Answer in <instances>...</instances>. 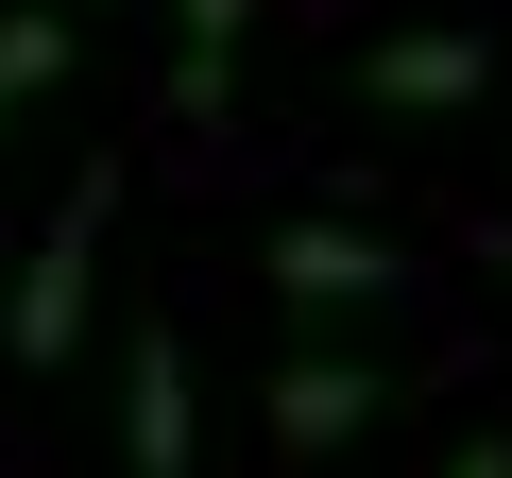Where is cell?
I'll return each instance as SVG.
<instances>
[{"label": "cell", "instance_id": "obj_1", "mask_svg": "<svg viewBox=\"0 0 512 478\" xmlns=\"http://www.w3.org/2000/svg\"><path fill=\"white\" fill-rule=\"evenodd\" d=\"M86 274H103V188H69V205H52V239H35L18 308H0V342H18V376H52V359L86 342Z\"/></svg>", "mask_w": 512, "mask_h": 478}, {"label": "cell", "instance_id": "obj_2", "mask_svg": "<svg viewBox=\"0 0 512 478\" xmlns=\"http://www.w3.org/2000/svg\"><path fill=\"white\" fill-rule=\"evenodd\" d=\"M478 86H495V35H478V18H427V35H376V52H359V103H376V120H461Z\"/></svg>", "mask_w": 512, "mask_h": 478}, {"label": "cell", "instance_id": "obj_3", "mask_svg": "<svg viewBox=\"0 0 512 478\" xmlns=\"http://www.w3.org/2000/svg\"><path fill=\"white\" fill-rule=\"evenodd\" d=\"M376 410H393V359H359V342H308V359H274V444H291V461L359 444Z\"/></svg>", "mask_w": 512, "mask_h": 478}, {"label": "cell", "instance_id": "obj_4", "mask_svg": "<svg viewBox=\"0 0 512 478\" xmlns=\"http://www.w3.org/2000/svg\"><path fill=\"white\" fill-rule=\"evenodd\" d=\"M120 461L188 478V325L171 308H137V342H120Z\"/></svg>", "mask_w": 512, "mask_h": 478}, {"label": "cell", "instance_id": "obj_5", "mask_svg": "<svg viewBox=\"0 0 512 478\" xmlns=\"http://www.w3.org/2000/svg\"><path fill=\"white\" fill-rule=\"evenodd\" d=\"M256 274H274L291 308H393V239H359V222H274Z\"/></svg>", "mask_w": 512, "mask_h": 478}, {"label": "cell", "instance_id": "obj_6", "mask_svg": "<svg viewBox=\"0 0 512 478\" xmlns=\"http://www.w3.org/2000/svg\"><path fill=\"white\" fill-rule=\"evenodd\" d=\"M256 0H171V103H222V52H239Z\"/></svg>", "mask_w": 512, "mask_h": 478}, {"label": "cell", "instance_id": "obj_7", "mask_svg": "<svg viewBox=\"0 0 512 478\" xmlns=\"http://www.w3.org/2000/svg\"><path fill=\"white\" fill-rule=\"evenodd\" d=\"M52 69H69V18H52V0H18V18H0V120H18Z\"/></svg>", "mask_w": 512, "mask_h": 478}, {"label": "cell", "instance_id": "obj_8", "mask_svg": "<svg viewBox=\"0 0 512 478\" xmlns=\"http://www.w3.org/2000/svg\"><path fill=\"white\" fill-rule=\"evenodd\" d=\"M444 478H512V444H461V461H444Z\"/></svg>", "mask_w": 512, "mask_h": 478}]
</instances>
